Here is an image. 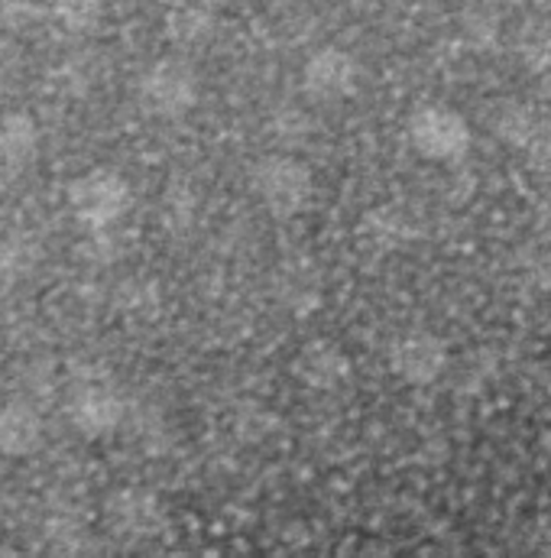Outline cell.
I'll list each match as a JSON object with an SVG mask.
<instances>
[{
    "label": "cell",
    "mask_w": 551,
    "mask_h": 558,
    "mask_svg": "<svg viewBox=\"0 0 551 558\" xmlns=\"http://www.w3.org/2000/svg\"><path fill=\"white\" fill-rule=\"evenodd\" d=\"M114 202H118V185L111 179H88V185L82 189V205H88L91 211H105Z\"/></svg>",
    "instance_id": "cell-1"
},
{
    "label": "cell",
    "mask_w": 551,
    "mask_h": 558,
    "mask_svg": "<svg viewBox=\"0 0 551 558\" xmlns=\"http://www.w3.org/2000/svg\"><path fill=\"white\" fill-rule=\"evenodd\" d=\"M29 435H33V422L23 416V413H10V416L0 422V441L10 445V448H20Z\"/></svg>",
    "instance_id": "cell-2"
}]
</instances>
